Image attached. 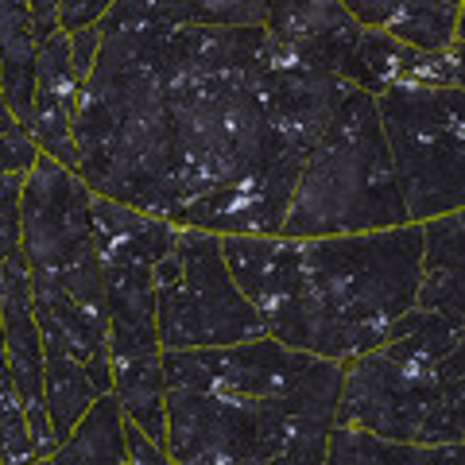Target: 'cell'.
<instances>
[{
	"label": "cell",
	"instance_id": "6da1fadb",
	"mask_svg": "<svg viewBox=\"0 0 465 465\" xmlns=\"http://www.w3.org/2000/svg\"><path fill=\"white\" fill-rule=\"evenodd\" d=\"M97 32L74 116L82 183L171 225L280 232L314 143L275 105V39L264 27Z\"/></svg>",
	"mask_w": 465,
	"mask_h": 465
},
{
	"label": "cell",
	"instance_id": "7a4b0ae2",
	"mask_svg": "<svg viewBox=\"0 0 465 465\" xmlns=\"http://www.w3.org/2000/svg\"><path fill=\"white\" fill-rule=\"evenodd\" d=\"M419 252V222L338 237L222 232L229 275L256 307L268 338L330 361L391 338L415 307Z\"/></svg>",
	"mask_w": 465,
	"mask_h": 465
},
{
	"label": "cell",
	"instance_id": "3957f363",
	"mask_svg": "<svg viewBox=\"0 0 465 465\" xmlns=\"http://www.w3.org/2000/svg\"><path fill=\"white\" fill-rule=\"evenodd\" d=\"M163 381L171 461H326L341 361L260 333L232 345L163 349Z\"/></svg>",
	"mask_w": 465,
	"mask_h": 465
},
{
	"label": "cell",
	"instance_id": "277c9868",
	"mask_svg": "<svg viewBox=\"0 0 465 465\" xmlns=\"http://www.w3.org/2000/svg\"><path fill=\"white\" fill-rule=\"evenodd\" d=\"M465 326L407 311L391 338L341 361L333 423L384 439L461 446L465 442Z\"/></svg>",
	"mask_w": 465,
	"mask_h": 465
},
{
	"label": "cell",
	"instance_id": "5b68a950",
	"mask_svg": "<svg viewBox=\"0 0 465 465\" xmlns=\"http://www.w3.org/2000/svg\"><path fill=\"white\" fill-rule=\"evenodd\" d=\"M174 237L179 225L167 217L94 194V244L109 311L113 396L121 400L124 419H133L159 446L167 439V381L155 326V260L171 249Z\"/></svg>",
	"mask_w": 465,
	"mask_h": 465
},
{
	"label": "cell",
	"instance_id": "8992f818",
	"mask_svg": "<svg viewBox=\"0 0 465 465\" xmlns=\"http://www.w3.org/2000/svg\"><path fill=\"white\" fill-rule=\"evenodd\" d=\"M20 252L32 280L35 314L54 318L94 361L109 365V311L94 244V191L78 171L43 152L24 174Z\"/></svg>",
	"mask_w": 465,
	"mask_h": 465
},
{
	"label": "cell",
	"instance_id": "52a82bcc",
	"mask_svg": "<svg viewBox=\"0 0 465 465\" xmlns=\"http://www.w3.org/2000/svg\"><path fill=\"white\" fill-rule=\"evenodd\" d=\"M403 222L407 210L376 101L353 85L302 159L280 232L338 237V232L391 229Z\"/></svg>",
	"mask_w": 465,
	"mask_h": 465
},
{
	"label": "cell",
	"instance_id": "ba28073f",
	"mask_svg": "<svg viewBox=\"0 0 465 465\" xmlns=\"http://www.w3.org/2000/svg\"><path fill=\"white\" fill-rule=\"evenodd\" d=\"M407 222H427L465 202V97L461 85H396L376 94Z\"/></svg>",
	"mask_w": 465,
	"mask_h": 465
},
{
	"label": "cell",
	"instance_id": "9c48e42d",
	"mask_svg": "<svg viewBox=\"0 0 465 465\" xmlns=\"http://www.w3.org/2000/svg\"><path fill=\"white\" fill-rule=\"evenodd\" d=\"M155 326L163 349H210L264 333V322L222 256V232L179 225L155 260Z\"/></svg>",
	"mask_w": 465,
	"mask_h": 465
},
{
	"label": "cell",
	"instance_id": "30bf717a",
	"mask_svg": "<svg viewBox=\"0 0 465 465\" xmlns=\"http://www.w3.org/2000/svg\"><path fill=\"white\" fill-rule=\"evenodd\" d=\"M0 326H5L8 369L24 403L27 439H32L35 461H47L54 450V430H51L47 400H43V338L35 322L32 280H27L24 252L0 260Z\"/></svg>",
	"mask_w": 465,
	"mask_h": 465
},
{
	"label": "cell",
	"instance_id": "8fae6325",
	"mask_svg": "<svg viewBox=\"0 0 465 465\" xmlns=\"http://www.w3.org/2000/svg\"><path fill=\"white\" fill-rule=\"evenodd\" d=\"M345 82L372 97L396 85H461V39L446 51H419L381 27H361Z\"/></svg>",
	"mask_w": 465,
	"mask_h": 465
},
{
	"label": "cell",
	"instance_id": "7c38bea8",
	"mask_svg": "<svg viewBox=\"0 0 465 465\" xmlns=\"http://www.w3.org/2000/svg\"><path fill=\"white\" fill-rule=\"evenodd\" d=\"M78 90H82V82L74 74V63H70V35L54 32L39 47L27 133H32V140L39 143L43 155L58 159V163L70 167V171H78V143H74Z\"/></svg>",
	"mask_w": 465,
	"mask_h": 465
},
{
	"label": "cell",
	"instance_id": "4fadbf2b",
	"mask_svg": "<svg viewBox=\"0 0 465 465\" xmlns=\"http://www.w3.org/2000/svg\"><path fill=\"white\" fill-rule=\"evenodd\" d=\"M264 32L272 39L307 51L318 66L345 78L361 24L349 16L341 0H268Z\"/></svg>",
	"mask_w": 465,
	"mask_h": 465
},
{
	"label": "cell",
	"instance_id": "5bb4252c",
	"mask_svg": "<svg viewBox=\"0 0 465 465\" xmlns=\"http://www.w3.org/2000/svg\"><path fill=\"white\" fill-rule=\"evenodd\" d=\"M423 252H419L415 307L465 326V213L450 210L419 222Z\"/></svg>",
	"mask_w": 465,
	"mask_h": 465
},
{
	"label": "cell",
	"instance_id": "9a60e30c",
	"mask_svg": "<svg viewBox=\"0 0 465 465\" xmlns=\"http://www.w3.org/2000/svg\"><path fill=\"white\" fill-rule=\"evenodd\" d=\"M361 27L411 43L419 51H446L461 39V0H341Z\"/></svg>",
	"mask_w": 465,
	"mask_h": 465
},
{
	"label": "cell",
	"instance_id": "2e32d148",
	"mask_svg": "<svg viewBox=\"0 0 465 465\" xmlns=\"http://www.w3.org/2000/svg\"><path fill=\"white\" fill-rule=\"evenodd\" d=\"M268 0H113L97 24L163 27H264Z\"/></svg>",
	"mask_w": 465,
	"mask_h": 465
},
{
	"label": "cell",
	"instance_id": "e0dca14e",
	"mask_svg": "<svg viewBox=\"0 0 465 465\" xmlns=\"http://www.w3.org/2000/svg\"><path fill=\"white\" fill-rule=\"evenodd\" d=\"M39 66V35L27 0H0V85L16 121L27 128Z\"/></svg>",
	"mask_w": 465,
	"mask_h": 465
},
{
	"label": "cell",
	"instance_id": "ac0fdd59",
	"mask_svg": "<svg viewBox=\"0 0 465 465\" xmlns=\"http://www.w3.org/2000/svg\"><path fill=\"white\" fill-rule=\"evenodd\" d=\"M51 465H78V461H101V465H128L124 450V407L109 391L94 396V403L78 415V423L66 430L51 450Z\"/></svg>",
	"mask_w": 465,
	"mask_h": 465
},
{
	"label": "cell",
	"instance_id": "d6986e66",
	"mask_svg": "<svg viewBox=\"0 0 465 465\" xmlns=\"http://www.w3.org/2000/svg\"><path fill=\"white\" fill-rule=\"evenodd\" d=\"M326 461L338 465H461V446H423V442H400L384 434L333 423L326 442Z\"/></svg>",
	"mask_w": 465,
	"mask_h": 465
},
{
	"label": "cell",
	"instance_id": "ffe728a7",
	"mask_svg": "<svg viewBox=\"0 0 465 465\" xmlns=\"http://www.w3.org/2000/svg\"><path fill=\"white\" fill-rule=\"evenodd\" d=\"M24 461H35V450H32V439H27L24 403L8 369L5 326H0V465H24Z\"/></svg>",
	"mask_w": 465,
	"mask_h": 465
},
{
	"label": "cell",
	"instance_id": "44dd1931",
	"mask_svg": "<svg viewBox=\"0 0 465 465\" xmlns=\"http://www.w3.org/2000/svg\"><path fill=\"white\" fill-rule=\"evenodd\" d=\"M20 194L24 174L0 171V260L20 256Z\"/></svg>",
	"mask_w": 465,
	"mask_h": 465
},
{
	"label": "cell",
	"instance_id": "7402d4cb",
	"mask_svg": "<svg viewBox=\"0 0 465 465\" xmlns=\"http://www.w3.org/2000/svg\"><path fill=\"white\" fill-rule=\"evenodd\" d=\"M109 8L113 0H58V27L66 35L78 32V27H94Z\"/></svg>",
	"mask_w": 465,
	"mask_h": 465
},
{
	"label": "cell",
	"instance_id": "603a6c76",
	"mask_svg": "<svg viewBox=\"0 0 465 465\" xmlns=\"http://www.w3.org/2000/svg\"><path fill=\"white\" fill-rule=\"evenodd\" d=\"M124 450H128V465H171L167 450L155 439H148L133 419H124Z\"/></svg>",
	"mask_w": 465,
	"mask_h": 465
},
{
	"label": "cell",
	"instance_id": "cb8c5ba5",
	"mask_svg": "<svg viewBox=\"0 0 465 465\" xmlns=\"http://www.w3.org/2000/svg\"><path fill=\"white\" fill-rule=\"evenodd\" d=\"M97 47H101L97 24H94V27H78V32H70V63H74L78 82L90 74V66H94V58H97Z\"/></svg>",
	"mask_w": 465,
	"mask_h": 465
},
{
	"label": "cell",
	"instance_id": "d4e9b609",
	"mask_svg": "<svg viewBox=\"0 0 465 465\" xmlns=\"http://www.w3.org/2000/svg\"><path fill=\"white\" fill-rule=\"evenodd\" d=\"M27 8H32V20H35L39 47H43V43H47L54 32H63V27H58V0H27Z\"/></svg>",
	"mask_w": 465,
	"mask_h": 465
}]
</instances>
